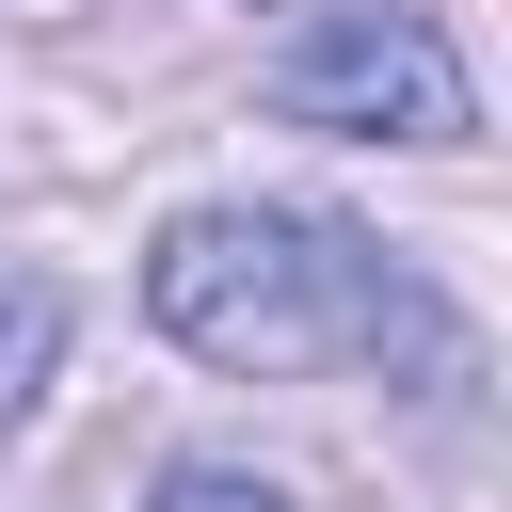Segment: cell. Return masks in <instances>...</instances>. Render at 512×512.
Returning <instances> with one entry per match:
<instances>
[{
	"label": "cell",
	"instance_id": "1",
	"mask_svg": "<svg viewBox=\"0 0 512 512\" xmlns=\"http://www.w3.org/2000/svg\"><path fill=\"white\" fill-rule=\"evenodd\" d=\"M144 320L208 368H416V384H464V320L336 208H176L160 256H144Z\"/></svg>",
	"mask_w": 512,
	"mask_h": 512
},
{
	"label": "cell",
	"instance_id": "2",
	"mask_svg": "<svg viewBox=\"0 0 512 512\" xmlns=\"http://www.w3.org/2000/svg\"><path fill=\"white\" fill-rule=\"evenodd\" d=\"M272 112L288 128H336V144H464L480 96H464V48L416 16V0H336L272 48Z\"/></svg>",
	"mask_w": 512,
	"mask_h": 512
},
{
	"label": "cell",
	"instance_id": "3",
	"mask_svg": "<svg viewBox=\"0 0 512 512\" xmlns=\"http://www.w3.org/2000/svg\"><path fill=\"white\" fill-rule=\"evenodd\" d=\"M48 368H64V288L0 256V432H16L32 400H48Z\"/></svg>",
	"mask_w": 512,
	"mask_h": 512
},
{
	"label": "cell",
	"instance_id": "4",
	"mask_svg": "<svg viewBox=\"0 0 512 512\" xmlns=\"http://www.w3.org/2000/svg\"><path fill=\"white\" fill-rule=\"evenodd\" d=\"M144 512H288V496H272L256 464H160V496H144Z\"/></svg>",
	"mask_w": 512,
	"mask_h": 512
}]
</instances>
